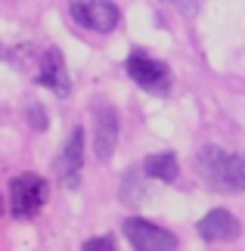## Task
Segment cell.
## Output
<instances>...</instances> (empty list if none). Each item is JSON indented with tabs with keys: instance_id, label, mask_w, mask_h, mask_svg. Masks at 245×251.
<instances>
[{
	"instance_id": "6da1fadb",
	"label": "cell",
	"mask_w": 245,
	"mask_h": 251,
	"mask_svg": "<svg viewBox=\"0 0 245 251\" xmlns=\"http://www.w3.org/2000/svg\"><path fill=\"white\" fill-rule=\"evenodd\" d=\"M195 171L218 192H242L245 189V158L220 146H202L195 155Z\"/></svg>"
},
{
	"instance_id": "7a4b0ae2",
	"label": "cell",
	"mask_w": 245,
	"mask_h": 251,
	"mask_svg": "<svg viewBox=\"0 0 245 251\" xmlns=\"http://www.w3.org/2000/svg\"><path fill=\"white\" fill-rule=\"evenodd\" d=\"M68 16L78 25H84L87 31L106 34L118 25V6L115 0H72L68 3Z\"/></svg>"
},
{
	"instance_id": "3957f363",
	"label": "cell",
	"mask_w": 245,
	"mask_h": 251,
	"mask_svg": "<svg viewBox=\"0 0 245 251\" xmlns=\"http://www.w3.org/2000/svg\"><path fill=\"white\" fill-rule=\"evenodd\" d=\"M47 201V183L37 174H19L9 183V205L16 217H34Z\"/></svg>"
},
{
	"instance_id": "277c9868",
	"label": "cell",
	"mask_w": 245,
	"mask_h": 251,
	"mask_svg": "<svg viewBox=\"0 0 245 251\" xmlns=\"http://www.w3.org/2000/svg\"><path fill=\"white\" fill-rule=\"evenodd\" d=\"M127 75L134 78V84H140L149 93H168V87H171L168 65L152 59V56H146L143 50H134L127 56Z\"/></svg>"
},
{
	"instance_id": "5b68a950",
	"label": "cell",
	"mask_w": 245,
	"mask_h": 251,
	"mask_svg": "<svg viewBox=\"0 0 245 251\" xmlns=\"http://www.w3.org/2000/svg\"><path fill=\"white\" fill-rule=\"evenodd\" d=\"M124 236H127V242L134 248H140V251H171V248H177V236L149 224V220H143V217L124 220Z\"/></svg>"
},
{
	"instance_id": "8992f818",
	"label": "cell",
	"mask_w": 245,
	"mask_h": 251,
	"mask_svg": "<svg viewBox=\"0 0 245 251\" xmlns=\"http://www.w3.org/2000/svg\"><path fill=\"white\" fill-rule=\"evenodd\" d=\"M118 146V112L112 105H93V149L100 161H109Z\"/></svg>"
},
{
	"instance_id": "52a82bcc",
	"label": "cell",
	"mask_w": 245,
	"mask_h": 251,
	"mask_svg": "<svg viewBox=\"0 0 245 251\" xmlns=\"http://www.w3.org/2000/svg\"><path fill=\"white\" fill-rule=\"evenodd\" d=\"M239 233H242L239 220L223 208H214L199 220V236L205 242H233V239H239Z\"/></svg>"
},
{
	"instance_id": "ba28073f",
	"label": "cell",
	"mask_w": 245,
	"mask_h": 251,
	"mask_svg": "<svg viewBox=\"0 0 245 251\" xmlns=\"http://www.w3.org/2000/svg\"><path fill=\"white\" fill-rule=\"evenodd\" d=\"M81 161H84V130L75 127L72 137L65 140L59 158H56V174L65 180V186H78V171H81Z\"/></svg>"
},
{
	"instance_id": "9c48e42d",
	"label": "cell",
	"mask_w": 245,
	"mask_h": 251,
	"mask_svg": "<svg viewBox=\"0 0 245 251\" xmlns=\"http://www.w3.org/2000/svg\"><path fill=\"white\" fill-rule=\"evenodd\" d=\"M41 84L50 87L56 96L72 93V81H68V72H65V59H62V53L56 50V47L47 50L44 59H41Z\"/></svg>"
},
{
	"instance_id": "30bf717a",
	"label": "cell",
	"mask_w": 245,
	"mask_h": 251,
	"mask_svg": "<svg viewBox=\"0 0 245 251\" xmlns=\"http://www.w3.org/2000/svg\"><path fill=\"white\" fill-rule=\"evenodd\" d=\"M146 174L155 180H164V183H174V177L180 174V165H177V155L171 152H162V155H152L146 161Z\"/></svg>"
},
{
	"instance_id": "8fae6325",
	"label": "cell",
	"mask_w": 245,
	"mask_h": 251,
	"mask_svg": "<svg viewBox=\"0 0 245 251\" xmlns=\"http://www.w3.org/2000/svg\"><path fill=\"white\" fill-rule=\"evenodd\" d=\"M164 3H171L174 9H180L183 16H195L199 6H202V0H164Z\"/></svg>"
},
{
	"instance_id": "7c38bea8",
	"label": "cell",
	"mask_w": 245,
	"mask_h": 251,
	"mask_svg": "<svg viewBox=\"0 0 245 251\" xmlns=\"http://www.w3.org/2000/svg\"><path fill=\"white\" fill-rule=\"evenodd\" d=\"M84 251H115V239L103 236V239H87L84 242Z\"/></svg>"
},
{
	"instance_id": "4fadbf2b",
	"label": "cell",
	"mask_w": 245,
	"mask_h": 251,
	"mask_svg": "<svg viewBox=\"0 0 245 251\" xmlns=\"http://www.w3.org/2000/svg\"><path fill=\"white\" fill-rule=\"evenodd\" d=\"M28 115H31V124H34V127H37V130H41V127H44V112H41V105H37V102H34V105H31V109H28Z\"/></svg>"
},
{
	"instance_id": "5bb4252c",
	"label": "cell",
	"mask_w": 245,
	"mask_h": 251,
	"mask_svg": "<svg viewBox=\"0 0 245 251\" xmlns=\"http://www.w3.org/2000/svg\"><path fill=\"white\" fill-rule=\"evenodd\" d=\"M0 214H3V199H0Z\"/></svg>"
}]
</instances>
